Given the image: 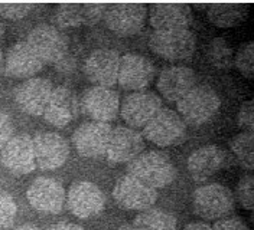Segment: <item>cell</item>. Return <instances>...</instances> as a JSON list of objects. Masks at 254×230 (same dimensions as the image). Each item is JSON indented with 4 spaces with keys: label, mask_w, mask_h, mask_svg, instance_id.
Here are the masks:
<instances>
[{
    "label": "cell",
    "mask_w": 254,
    "mask_h": 230,
    "mask_svg": "<svg viewBox=\"0 0 254 230\" xmlns=\"http://www.w3.org/2000/svg\"><path fill=\"white\" fill-rule=\"evenodd\" d=\"M127 174L149 185L150 188H163L176 177V169L171 157L162 151H146L139 154L127 164Z\"/></svg>",
    "instance_id": "6da1fadb"
},
{
    "label": "cell",
    "mask_w": 254,
    "mask_h": 230,
    "mask_svg": "<svg viewBox=\"0 0 254 230\" xmlns=\"http://www.w3.org/2000/svg\"><path fill=\"white\" fill-rule=\"evenodd\" d=\"M178 114L185 124L202 125L220 109L221 101L217 91L208 85H195L178 101Z\"/></svg>",
    "instance_id": "7a4b0ae2"
},
{
    "label": "cell",
    "mask_w": 254,
    "mask_h": 230,
    "mask_svg": "<svg viewBox=\"0 0 254 230\" xmlns=\"http://www.w3.org/2000/svg\"><path fill=\"white\" fill-rule=\"evenodd\" d=\"M192 206L193 212L202 219H224L234 210L236 197L233 191L222 184H205L193 191Z\"/></svg>",
    "instance_id": "3957f363"
},
{
    "label": "cell",
    "mask_w": 254,
    "mask_h": 230,
    "mask_svg": "<svg viewBox=\"0 0 254 230\" xmlns=\"http://www.w3.org/2000/svg\"><path fill=\"white\" fill-rule=\"evenodd\" d=\"M143 137L159 147H169L181 142L187 136V124L169 108H160L143 127Z\"/></svg>",
    "instance_id": "277c9868"
},
{
    "label": "cell",
    "mask_w": 254,
    "mask_h": 230,
    "mask_svg": "<svg viewBox=\"0 0 254 230\" xmlns=\"http://www.w3.org/2000/svg\"><path fill=\"white\" fill-rule=\"evenodd\" d=\"M149 46L163 59L181 61L195 52L196 41L190 29L155 31L149 38Z\"/></svg>",
    "instance_id": "5b68a950"
},
{
    "label": "cell",
    "mask_w": 254,
    "mask_h": 230,
    "mask_svg": "<svg viewBox=\"0 0 254 230\" xmlns=\"http://www.w3.org/2000/svg\"><path fill=\"white\" fill-rule=\"evenodd\" d=\"M26 44L42 63H57L68 53V38L51 25L33 28L28 35Z\"/></svg>",
    "instance_id": "8992f818"
},
{
    "label": "cell",
    "mask_w": 254,
    "mask_h": 230,
    "mask_svg": "<svg viewBox=\"0 0 254 230\" xmlns=\"http://www.w3.org/2000/svg\"><path fill=\"white\" fill-rule=\"evenodd\" d=\"M36 167L51 171L63 167L69 155L68 141L52 131H39L32 137Z\"/></svg>",
    "instance_id": "52a82bcc"
},
{
    "label": "cell",
    "mask_w": 254,
    "mask_h": 230,
    "mask_svg": "<svg viewBox=\"0 0 254 230\" xmlns=\"http://www.w3.org/2000/svg\"><path fill=\"white\" fill-rule=\"evenodd\" d=\"M146 20V6L142 3H114L104 12V22L119 36H131L142 31Z\"/></svg>",
    "instance_id": "ba28073f"
},
{
    "label": "cell",
    "mask_w": 254,
    "mask_h": 230,
    "mask_svg": "<svg viewBox=\"0 0 254 230\" xmlns=\"http://www.w3.org/2000/svg\"><path fill=\"white\" fill-rule=\"evenodd\" d=\"M113 197L122 209L143 212L153 207L158 200V191L126 174L117 180L113 188Z\"/></svg>",
    "instance_id": "9c48e42d"
},
{
    "label": "cell",
    "mask_w": 254,
    "mask_h": 230,
    "mask_svg": "<svg viewBox=\"0 0 254 230\" xmlns=\"http://www.w3.org/2000/svg\"><path fill=\"white\" fill-rule=\"evenodd\" d=\"M156 74V68L147 58L137 53L120 56L117 82L127 91H143L150 85Z\"/></svg>",
    "instance_id": "30bf717a"
},
{
    "label": "cell",
    "mask_w": 254,
    "mask_h": 230,
    "mask_svg": "<svg viewBox=\"0 0 254 230\" xmlns=\"http://www.w3.org/2000/svg\"><path fill=\"white\" fill-rule=\"evenodd\" d=\"M26 197L35 210L47 215H57L63 210L66 194L58 180L38 177L28 187Z\"/></svg>",
    "instance_id": "8fae6325"
},
{
    "label": "cell",
    "mask_w": 254,
    "mask_h": 230,
    "mask_svg": "<svg viewBox=\"0 0 254 230\" xmlns=\"http://www.w3.org/2000/svg\"><path fill=\"white\" fill-rule=\"evenodd\" d=\"M69 212L79 219H90L104 210L106 197L100 187L91 182H77L69 187L66 194Z\"/></svg>",
    "instance_id": "7c38bea8"
},
{
    "label": "cell",
    "mask_w": 254,
    "mask_h": 230,
    "mask_svg": "<svg viewBox=\"0 0 254 230\" xmlns=\"http://www.w3.org/2000/svg\"><path fill=\"white\" fill-rule=\"evenodd\" d=\"M81 109L97 123H110L120 111V96L116 91L103 87H91L82 93Z\"/></svg>",
    "instance_id": "4fadbf2b"
},
{
    "label": "cell",
    "mask_w": 254,
    "mask_h": 230,
    "mask_svg": "<svg viewBox=\"0 0 254 230\" xmlns=\"http://www.w3.org/2000/svg\"><path fill=\"white\" fill-rule=\"evenodd\" d=\"M120 55L113 49H95L84 62V74L95 87L110 88L116 85Z\"/></svg>",
    "instance_id": "5bb4252c"
},
{
    "label": "cell",
    "mask_w": 254,
    "mask_h": 230,
    "mask_svg": "<svg viewBox=\"0 0 254 230\" xmlns=\"http://www.w3.org/2000/svg\"><path fill=\"white\" fill-rule=\"evenodd\" d=\"M162 108V99L152 91H139L127 95L120 104V115L130 128L144 127Z\"/></svg>",
    "instance_id": "9a60e30c"
},
{
    "label": "cell",
    "mask_w": 254,
    "mask_h": 230,
    "mask_svg": "<svg viewBox=\"0 0 254 230\" xmlns=\"http://www.w3.org/2000/svg\"><path fill=\"white\" fill-rule=\"evenodd\" d=\"M1 164L15 176H26L36 169L33 142L29 134H17L7 141L0 154Z\"/></svg>",
    "instance_id": "2e32d148"
},
{
    "label": "cell",
    "mask_w": 254,
    "mask_h": 230,
    "mask_svg": "<svg viewBox=\"0 0 254 230\" xmlns=\"http://www.w3.org/2000/svg\"><path fill=\"white\" fill-rule=\"evenodd\" d=\"M52 90L54 87L49 79L29 78L16 87L13 91V98L16 105L23 112L38 117L44 114Z\"/></svg>",
    "instance_id": "e0dca14e"
},
{
    "label": "cell",
    "mask_w": 254,
    "mask_h": 230,
    "mask_svg": "<svg viewBox=\"0 0 254 230\" xmlns=\"http://www.w3.org/2000/svg\"><path fill=\"white\" fill-rule=\"evenodd\" d=\"M110 124L90 121L79 125L72 134V144L79 155L94 158L106 154L111 134Z\"/></svg>",
    "instance_id": "ac0fdd59"
},
{
    "label": "cell",
    "mask_w": 254,
    "mask_h": 230,
    "mask_svg": "<svg viewBox=\"0 0 254 230\" xmlns=\"http://www.w3.org/2000/svg\"><path fill=\"white\" fill-rule=\"evenodd\" d=\"M144 150L143 136L130 127H116L111 130L106 155L113 163H130Z\"/></svg>",
    "instance_id": "d6986e66"
},
{
    "label": "cell",
    "mask_w": 254,
    "mask_h": 230,
    "mask_svg": "<svg viewBox=\"0 0 254 230\" xmlns=\"http://www.w3.org/2000/svg\"><path fill=\"white\" fill-rule=\"evenodd\" d=\"M78 111L79 101L77 93L68 87L60 85L51 92V96L48 99L42 115L47 123L63 128L78 115Z\"/></svg>",
    "instance_id": "ffe728a7"
},
{
    "label": "cell",
    "mask_w": 254,
    "mask_h": 230,
    "mask_svg": "<svg viewBox=\"0 0 254 230\" xmlns=\"http://www.w3.org/2000/svg\"><path fill=\"white\" fill-rule=\"evenodd\" d=\"M196 74L188 66H166L158 78V90L166 101L178 102L195 87Z\"/></svg>",
    "instance_id": "44dd1931"
},
{
    "label": "cell",
    "mask_w": 254,
    "mask_h": 230,
    "mask_svg": "<svg viewBox=\"0 0 254 230\" xmlns=\"http://www.w3.org/2000/svg\"><path fill=\"white\" fill-rule=\"evenodd\" d=\"M227 164V153L218 145H205L188 157L187 167L195 182H205Z\"/></svg>",
    "instance_id": "7402d4cb"
},
{
    "label": "cell",
    "mask_w": 254,
    "mask_h": 230,
    "mask_svg": "<svg viewBox=\"0 0 254 230\" xmlns=\"http://www.w3.org/2000/svg\"><path fill=\"white\" fill-rule=\"evenodd\" d=\"M192 23V10L185 3H158L150 10V25L155 31L188 29Z\"/></svg>",
    "instance_id": "603a6c76"
},
{
    "label": "cell",
    "mask_w": 254,
    "mask_h": 230,
    "mask_svg": "<svg viewBox=\"0 0 254 230\" xmlns=\"http://www.w3.org/2000/svg\"><path fill=\"white\" fill-rule=\"evenodd\" d=\"M44 63L26 42H17L4 56V74L12 78H32L42 69Z\"/></svg>",
    "instance_id": "cb8c5ba5"
},
{
    "label": "cell",
    "mask_w": 254,
    "mask_h": 230,
    "mask_svg": "<svg viewBox=\"0 0 254 230\" xmlns=\"http://www.w3.org/2000/svg\"><path fill=\"white\" fill-rule=\"evenodd\" d=\"M208 19L218 28H234L244 22L247 6L240 3H212L206 10Z\"/></svg>",
    "instance_id": "d4e9b609"
},
{
    "label": "cell",
    "mask_w": 254,
    "mask_h": 230,
    "mask_svg": "<svg viewBox=\"0 0 254 230\" xmlns=\"http://www.w3.org/2000/svg\"><path fill=\"white\" fill-rule=\"evenodd\" d=\"M178 222L172 213L162 209H147L136 216L133 228L136 230H176Z\"/></svg>",
    "instance_id": "484cf974"
},
{
    "label": "cell",
    "mask_w": 254,
    "mask_h": 230,
    "mask_svg": "<svg viewBox=\"0 0 254 230\" xmlns=\"http://www.w3.org/2000/svg\"><path fill=\"white\" fill-rule=\"evenodd\" d=\"M206 58L212 66L228 69L234 62V52L224 38H214L206 47Z\"/></svg>",
    "instance_id": "4316f807"
},
{
    "label": "cell",
    "mask_w": 254,
    "mask_h": 230,
    "mask_svg": "<svg viewBox=\"0 0 254 230\" xmlns=\"http://www.w3.org/2000/svg\"><path fill=\"white\" fill-rule=\"evenodd\" d=\"M253 133L243 131L237 134L236 137L231 139L230 147L234 155L237 157L241 167L246 169L249 173L253 170Z\"/></svg>",
    "instance_id": "83f0119b"
},
{
    "label": "cell",
    "mask_w": 254,
    "mask_h": 230,
    "mask_svg": "<svg viewBox=\"0 0 254 230\" xmlns=\"http://www.w3.org/2000/svg\"><path fill=\"white\" fill-rule=\"evenodd\" d=\"M54 20L61 28H77L82 25L81 3H61L57 6Z\"/></svg>",
    "instance_id": "f1b7e54d"
},
{
    "label": "cell",
    "mask_w": 254,
    "mask_h": 230,
    "mask_svg": "<svg viewBox=\"0 0 254 230\" xmlns=\"http://www.w3.org/2000/svg\"><path fill=\"white\" fill-rule=\"evenodd\" d=\"M254 44L252 41L241 44L238 47L237 53L234 55V63L237 69L243 74V77L247 79H253L254 74Z\"/></svg>",
    "instance_id": "f546056e"
},
{
    "label": "cell",
    "mask_w": 254,
    "mask_h": 230,
    "mask_svg": "<svg viewBox=\"0 0 254 230\" xmlns=\"http://www.w3.org/2000/svg\"><path fill=\"white\" fill-rule=\"evenodd\" d=\"M254 179L252 173H247L240 179L236 190V196L238 203L246 209V210H253L254 206Z\"/></svg>",
    "instance_id": "4dcf8cb0"
},
{
    "label": "cell",
    "mask_w": 254,
    "mask_h": 230,
    "mask_svg": "<svg viewBox=\"0 0 254 230\" xmlns=\"http://www.w3.org/2000/svg\"><path fill=\"white\" fill-rule=\"evenodd\" d=\"M17 206L12 194L6 191H0V229H9L12 228L15 222Z\"/></svg>",
    "instance_id": "1f68e13d"
},
{
    "label": "cell",
    "mask_w": 254,
    "mask_h": 230,
    "mask_svg": "<svg viewBox=\"0 0 254 230\" xmlns=\"http://www.w3.org/2000/svg\"><path fill=\"white\" fill-rule=\"evenodd\" d=\"M32 9V3H0V16L7 20H19L29 15Z\"/></svg>",
    "instance_id": "d6a6232c"
},
{
    "label": "cell",
    "mask_w": 254,
    "mask_h": 230,
    "mask_svg": "<svg viewBox=\"0 0 254 230\" xmlns=\"http://www.w3.org/2000/svg\"><path fill=\"white\" fill-rule=\"evenodd\" d=\"M107 4L104 3H81V12H82V25L93 26L97 25L106 12Z\"/></svg>",
    "instance_id": "836d02e7"
},
{
    "label": "cell",
    "mask_w": 254,
    "mask_h": 230,
    "mask_svg": "<svg viewBox=\"0 0 254 230\" xmlns=\"http://www.w3.org/2000/svg\"><path fill=\"white\" fill-rule=\"evenodd\" d=\"M238 125L246 130L247 133H253L254 130V120H253V101L249 99L241 104L240 111L237 115Z\"/></svg>",
    "instance_id": "e575fe53"
},
{
    "label": "cell",
    "mask_w": 254,
    "mask_h": 230,
    "mask_svg": "<svg viewBox=\"0 0 254 230\" xmlns=\"http://www.w3.org/2000/svg\"><path fill=\"white\" fill-rule=\"evenodd\" d=\"M212 230H250L249 226L243 222L238 216H227L224 219H220L212 226Z\"/></svg>",
    "instance_id": "d590c367"
},
{
    "label": "cell",
    "mask_w": 254,
    "mask_h": 230,
    "mask_svg": "<svg viewBox=\"0 0 254 230\" xmlns=\"http://www.w3.org/2000/svg\"><path fill=\"white\" fill-rule=\"evenodd\" d=\"M13 136H15V125L12 123L10 117L4 112H0V150Z\"/></svg>",
    "instance_id": "8d00e7d4"
},
{
    "label": "cell",
    "mask_w": 254,
    "mask_h": 230,
    "mask_svg": "<svg viewBox=\"0 0 254 230\" xmlns=\"http://www.w3.org/2000/svg\"><path fill=\"white\" fill-rule=\"evenodd\" d=\"M55 66H57V72L65 74V75H69V74H72V72L75 71L77 63H75V58H74L72 55L66 53L63 59H60V61L55 63Z\"/></svg>",
    "instance_id": "74e56055"
},
{
    "label": "cell",
    "mask_w": 254,
    "mask_h": 230,
    "mask_svg": "<svg viewBox=\"0 0 254 230\" xmlns=\"http://www.w3.org/2000/svg\"><path fill=\"white\" fill-rule=\"evenodd\" d=\"M48 230H84L81 226L75 225V223H68V222H60L52 225Z\"/></svg>",
    "instance_id": "f35d334b"
},
{
    "label": "cell",
    "mask_w": 254,
    "mask_h": 230,
    "mask_svg": "<svg viewBox=\"0 0 254 230\" xmlns=\"http://www.w3.org/2000/svg\"><path fill=\"white\" fill-rule=\"evenodd\" d=\"M184 230H212V228L206 223H202V222H193V223L187 225Z\"/></svg>",
    "instance_id": "ab89813d"
},
{
    "label": "cell",
    "mask_w": 254,
    "mask_h": 230,
    "mask_svg": "<svg viewBox=\"0 0 254 230\" xmlns=\"http://www.w3.org/2000/svg\"><path fill=\"white\" fill-rule=\"evenodd\" d=\"M16 230H41V229H39V228H36V226H33V225H23V226L17 228Z\"/></svg>",
    "instance_id": "60d3db41"
},
{
    "label": "cell",
    "mask_w": 254,
    "mask_h": 230,
    "mask_svg": "<svg viewBox=\"0 0 254 230\" xmlns=\"http://www.w3.org/2000/svg\"><path fill=\"white\" fill-rule=\"evenodd\" d=\"M4 72V56H3V53L0 52V75Z\"/></svg>",
    "instance_id": "b9f144b4"
},
{
    "label": "cell",
    "mask_w": 254,
    "mask_h": 230,
    "mask_svg": "<svg viewBox=\"0 0 254 230\" xmlns=\"http://www.w3.org/2000/svg\"><path fill=\"white\" fill-rule=\"evenodd\" d=\"M117 230H136L133 228V225H123V226H120Z\"/></svg>",
    "instance_id": "7bdbcfd3"
},
{
    "label": "cell",
    "mask_w": 254,
    "mask_h": 230,
    "mask_svg": "<svg viewBox=\"0 0 254 230\" xmlns=\"http://www.w3.org/2000/svg\"><path fill=\"white\" fill-rule=\"evenodd\" d=\"M1 35H3V26L0 25V38H1Z\"/></svg>",
    "instance_id": "ee69618b"
},
{
    "label": "cell",
    "mask_w": 254,
    "mask_h": 230,
    "mask_svg": "<svg viewBox=\"0 0 254 230\" xmlns=\"http://www.w3.org/2000/svg\"><path fill=\"white\" fill-rule=\"evenodd\" d=\"M0 230H1V229H0Z\"/></svg>",
    "instance_id": "f6af8a7d"
}]
</instances>
